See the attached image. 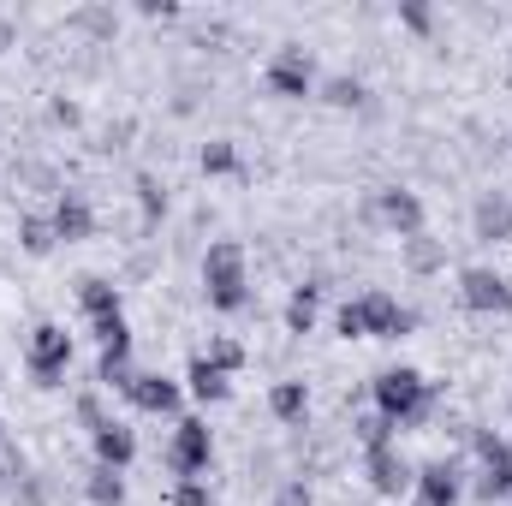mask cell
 Here are the masks:
<instances>
[{"label":"cell","mask_w":512,"mask_h":506,"mask_svg":"<svg viewBox=\"0 0 512 506\" xmlns=\"http://www.w3.org/2000/svg\"><path fill=\"white\" fill-rule=\"evenodd\" d=\"M370 399H376V411L393 429H423L435 417V381L423 376V370H411V364L382 370V376L370 381Z\"/></svg>","instance_id":"cell-1"},{"label":"cell","mask_w":512,"mask_h":506,"mask_svg":"<svg viewBox=\"0 0 512 506\" xmlns=\"http://www.w3.org/2000/svg\"><path fill=\"white\" fill-rule=\"evenodd\" d=\"M203 298L221 316H239L251 304V256H245L239 239H215L203 251Z\"/></svg>","instance_id":"cell-2"},{"label":"cell","mask_w":512,"mask_h":506,"mask_svg":"<svg viewBox=\"0 0 512 506\" xmlns=\"http://www.w3.org/2000/svg\"><path fill=\"white\" fill-rule=\"evenodd\" d=\"M471 453H477V483H471V495L483 506H512V441H501L495 429H477V435H471Z\"/></svg>","instance_id":"cell-3"},{"label":"cell","mask_w":512,"mask_h":506,"mask_svg":"<svg viewBox=\"0 0 512 506\" xmlns=\"http://www.w3.org/2000/svg\"><path fill=\"white\" fill-rule=\"evenodd\" d=\"M262 84L280 96V102H304V96H316V54L304 48V42H280L274 54H268V66H262Z\"/></svg>","instance_id":"cell-4"},{"label":"cell","mask_w":512,"mask_h":506,"mask_svg":"<svg viewBox=\"0 0 512 506\" xmlns=\"http://www.w3.org/2000/svg\"><path fill=\"white\" fill-rule=\"evenodd\" d=\"M24 370L36 387H60L66 370H72V334L60 322H36L30 340H24Z\"/></svg>","instance_id":"cell-5"},{"label":"cell","mask_w":512,"mask_h":506,"mask_svg":"<svg viewBox=\"0 0 512 506\" xmlns=\"http://www.w3.org/2000/svg\"><path fill=\"white\" fill-rule=\"evenodd\" d=\"M161 459H167V471H173L179 483H185V477H203V471L215 465V435H209V423H203V417H179Z\"/></svg>","instance_id":"cell-6"},{"label":"cell","mask_w":512,"mask_h":506,"mask_svg":"<svg viewBox=\"0 0 512 506\" xmlns=\"http://www.w3.org/2000/svg\"><path fill=\"white\" fill-rule=\"evenodd\" d=\"M459 304L477 316H512V280L489 262H471L459 268Z\"/></svg>","instance_id":"cell-7"},{"label":"cell","mask_w":512,"mask_h":506,"mask_svg":"<svg viewBox=\"0 0 512 506\" xmlns=\"http://www.w3.org/2000/svg\"><path fill=\"white\" fill-rule=\"evenodd\" d=\"M358 310H364V340H405V334L417 328V310L399 304L382 286H370V292L358 298Z\"/></svg>","instance_id":"cell-8"},{"label":"cell","mask_w":512,"mask_h":506,"mask_svg":"<svg viewBox=\"0 0 512 506\" xmlns=\"http://www.w3.org/2000/svg\"><path fill=\"white\" fill-rule=\"evenodd\" d=\"M364 477H370V489H376L382 501H405L417 465L399 453V441H387V447H364Z\"/></svg>","instance_id":"cell-9"},{"label":"cell","mask_w":512,"mask_h":506,"mask_svg":"<svg viewBox=\"0 0 512 506\" xmlns=\"http://www.w3.org/2000/svg\"><path fill=\"white\" fill-rule=\"evenodd\" d=\"M465 501V471L459 459H429L411 477V506H459Z\"/></svg>","instance_id":"cell-10"},{"label":"cell","mask_w":512,"mask_h":506,"mask_svg":"<svg viewBox=\"0 0 512 506\" xmlns=\"http://www.w3.org/2000/svg\"><path fill=\"white\" fill-rule=\"evenodd\" d=\"M131 411H143V417H179V405H185V381L161 376V370H137L126 387Z\"/></svg>","instance_id":"cell-11"},{"label":"cell","mask_w":512,"mask_h":506,"mask_svg":"<svg viewBox=\"0 0 512 506\" xmlns=\"http://www.w3.org/2000/svg\"><path fill=\"white\" fill-rule=\"evenodd\" d=\"M370 215L382 221L387 233H399V245L423 233V197H417V191H405V185H382V191H376V203H370Z\"/></svg>","instance_id":"cell-12"},{"label":"cell","mask_w":512,"mask_h":506,"mask_svg":"<svg viewBox=\"0 0 512 506\" xmlns=\"http://www.w3.org/2000/svg\"><path fill=\"white\" fill-rule=\"evenodd\" d=\"M48 221H54V239H60V245H84V239H96V209H90L84 191H60L54 209H48Z\"/></svg>","instance_id":"cell-13"},{"label":"cell","mask_w":512,"mask_h":506,"mask_svg":"<svg viewBox=\"0 0 512 506\" xmlns=\"http://www.w3.org/2000/svg\"><path fill=\"white\" fill-rule=\"evenodd\" d=\"M90 453H96V465L126 471L131 459H137V429H131V423H120V417L96 423V429H90Z\"/></svg>","instance_id":"cell-14"},{"label":"cell","mask_w":512,"mask_h":506,"mask_svg":"<svg viewBox=\"0 0 512 506\" xmlns=\"http://www.w3.org/2000/svg\"><path fill=\"white\" fill-rule=\"evenodd\" d=\"M78 310H84V322H90V328H102V322L126 316V304H120V286H114L108 274H84V280H78Z\"/></svg>","instance_id":"cell-15"},{"label":"cell","mask_w":512,"mask_h":506,"mask_svg":"<svg viewBox=\"0 0 512 506\" xmlns=\"http://www.w3.org/2000/svg\"><path fill=\"white\" fill-rule=\"evenodd\" d=\"M471 227H477V239H489V245H512V197L507 191H483L477 209H471Z\"/></svg>","instance_id":"cell-16"},{"label":"cell","mask_w":512,"mask_h":506,"mask_svg":"<svg viewBox=\"0 0 512 506\" xmlns=\"http://www.w3.org/2000/svg\"><path fill=\"white\" fill-rule=\"evenodd\" d=\"M316 96H322L328 108H340V114H376V96H370V84H364V78H352V72H334V78H322V84H316Z\"/></svg>","instance_id":"cell-17"},{"label":"cell","mask_w":512,"mask_h":506,"mask_svg":"<svg viewBox=\"0 0 512 506\" xmlns=\"http://www.w3.org/2000/svg\"><path fill=\"white\" fill-rule=\"evenodd\" d=\"M322 280H298L292 286V298H286V310H280V322H286V334H316V316H322Z\"/></svg>","instance_id":"cell-18"},{"label":"cell","mask_w":512,"mask_h":506,"mask_svg":"<svg viewBox=\"0 0 512 506\" xmlns=\"http://www.w3.org/2000/svg\"><path fill=\"white\" fill-rule=\"evenodd\" d=\"M185 393H191L197 405H227V399H233V376H221V370L197 352V358L185 364Z\"/></svg>","instance_id":"cell-19"},{"label":"cell","mask_w":512,"mask_h":506,"mask_svg":"<svg viewBox=\"0 0 512 506\" xmlns=\"http://www.w3.org/2000/svg\"><path fill=\"white\" fill-rule=\"evenodd\" d=\"M268 411H274V423H304V417H310V387L298 376L274 381V387H268Z\"/></svg>","instance_id":"cell-20"},{"label":"cell","mask_w":512,"mask_h":506,"mask_svg":"<svg viewBox=\"0 0 512 506\" xmlns=\"http://www.w3.org/2000/svg\"><path fill=\"white\" fill-rule=\"evenodd\" d=\"M131 376H137V364H131V340H114V346H102V364H96V387H114V393H126Z\"/></svg>","instance_id":"cell-21"},{"label":"cell","mask_w":512,"mask_h":506,"mask_svg":"<svg viewBox=\"0 0 512 506\" xmlns=\"http://www.w3.org/2000/svg\"><path fill=\"white\" fill-rule=\"evenodd\" d=\"M399 256H405V268H411V274H441V268H447V245H441V239H429V233L405 239Z\"/></svg>","instance_id":"cell-22"},{"label":"cell","mask_w":512,"mask_h":506,"mask_svg":"<svg viewBox=\"0 0 512 506\" xmlns=\"http://www.w3.org/2000/svg\"><path fill=\"white\" fill-rule=\"evenodd\" d=\"M84 495H90V506H126V471L90 465V477H84Z\"/></svg>","instance_id":"cell-23"},{"label":"cell","mask_w":512,"mask_h":506,"mask_svg":"<svg viewBox=\"0 0 512 506\" xmlns=\"http://www.w3.org/2000/svg\"><path fill=\"white\" fill-rule=\"evenodd\" d=\"M54 245H60V239H54V221H48V215H18V251L48 256Z\"/></svg>","instance_id":"cell-24"},{"label":"cell","mask_w":512,"mask_h":506,"mask_svg":"<svg viewBox=\"0 0 512 506\" xmlns=\"http://www.w3.org/2000/svg\"><path fill=\"white\" fill-rule=\"evenodd\" d=\"M131 191H137V209H143V227H155V221L167 215V185H161L155 173H137V179H131Z\"/></svg>","instance_id":"cell-25"},{"label":"cell","mask_w":512,"mask_h":506,"mask_svg":"<svg viewBox=\"0 0 512 506\" xmlns=\"http://www.w3.org/2000/svg\"><path fill=\"white\" fill-rule=\"evenodd\" d=\"M197 161H203V173H215V179H227V173H239V143H227V137H209Z\"/></svg>","instance_id":"cell-26"},{"label":"cell","mask_w":512,"mask_h":506,"mask_svg":"<svg viewBox=\"0 0 512 506\" xmlns=\"http://www.w3.org/2000/svg\"><path fill=\"white\" fill-rule=\"evenodd\" d=\"M352 435H358V447H387L393 423H387L382 411H364V417H352Z\"/></svg>","instance_id":"cell-27"},{"label":"cell","mask_w":512,"mask_h":506,"mask_svg":"<svg viewBox=\"0 0 512 506\" xmlns=\"http://www.w3.org/2000/svg\"><path fill=\"white\" fill-rule=\"evenodd\" d=\"M203 358H209V364H215L221 376H239V370H245V346H239V340H215V346H209Z\"/></svg>","instance_id":"cell-28"},{"label":"cell","mask_w":512,"mask_h":506,"mask_svg":"<svg viewBox=\"0 0 512 506\" xmlns=\"http://www.w3.org/2000/svg\"><path fill=\"white\" fill-rule=\"evenodd\" d=\"M399 24H405L411 36H429V30H435V12H429L423 0H399Z\"/></svg>","instance_id":"cell-29"},{"label":"cell","mask_w":512,"mask_h":506,"mask_svg":"<svg viewBox=\"0 0 512 506\" xmlns=\"http://www.w3.org/2000/svg\"><path fill=\"white\" fill-rule=\"evenodd\" d=\"M334 334H340V340H364V310H358V298H346V304L334 310Z\"/></svg>","instance_id":"cell-30"},{"label":"cell","mask_w":512,"mask_h":506,"mask_svg":"<svg viewBox=\"0 0 512 506\" xmlns=\"http://www.w3.org/2000/svg\"><path fill=\"white\" fill-rule=\"evenodd\" d=\"M173 506H215V495L203 477H185V483H173Z\"/></svg>","instance_id":"cell-31"},{"label":"cell","mask_w":512,"mask_h":506,"mask_svg":"<svg viewBox=\"0 0 512 506\" xmlns=\"http://www.w3.org/2000/svg\"><path fill=\"white\" fill-rule=\"evenodd\" d=\"M72 24H78V30H90V36H114V12H102V6L72 12Z\"/></svg>","instance_id":"cell-32"},{"label":"cell","mask_w":512,"mask_h":506,"mask_svg":"<svg viewBox=\"0 0 512 506\" xmlns=\"http://www.w3.org/2000/svg\"><path fill=\"white\" fill-rule=\"evenodd\" d=\"M274 506H316V495H310V483H304V477H292V483H280Z\"/></svg>","instance_id":"cell-33"},{"label":"cell","mask_w":512,"mask_h":506,"mask_svg":"<svg viewBox=\"0 0 512 506\" xmlns=\"http://www.w3.org/2000/svg\"><path fill=\"white\" fill-rule=\"evenodd\" d=\"M78 423H84V429L108 423V411H102V399H96V393H84V399H78Z\"/></svg>","instance_id":"cell-34"},{"label":"cell","mask_w":512,"mask_h":506,"mask_svg":"<svg viewBox=\"0 0 512 506\" xmlns=\"http://www.w3.org/2000/svg\"><path fill=\"white\" fill-rule=\"evenodd\" d=\"M48 114H54V126H84V108H78V102H66V96H60Z\"/></svg>","instance_id":"cell-35"},{"label":"cell","mask_w":512,"mask_h":506,"mask_svg":"<svg viewBox=\"0 0 512 506\" xmlns=\"http://www.w3.org/2000/svg\"><path fill=\"white\" fill-rule=\"evenodd\" d=\"M137 12H143V18H179L173 0H137Z\"/></svg>","instance_id":"cell-36"},{"label":"cell","mask_w":512,"mask_h":506,"mask_svg":"<svg viewBox=\"0 0 512 506\" xmlns=\"http://www.w3.org/2000/svg\"><path fill=\"white\" fill-rule=\"evenodd\" d=\"M6 48H18V24H12V18L0 12V54H6Z\"/></svg>","instance_id":"cell-37"},{"label":"cell","mask_w":512,"mask_h":506,"mask_svg":"<svg viewBox=\"0 0 512 506\" xmlns=\"http://www.w3.org/2000/svg\"><path fill=\"white\" fill-rule=\"evenodd\" d=\"M0 435H6V417H0Z\"/></svg>","instance_id":"cell-38"},{"label":"cell","mask_w":512,"mask_h":506,"mask_svg":"<svg viewBox=\"0 0 512 506\" xmlns=\"http://www.w3.org/2000/svg\"><path fill=\"white\" fill-rule=\"evenodd\" d=\"M507 411H512V399H507Z\"/></svg>","instance_id":"cell-39"}]
</instances>
